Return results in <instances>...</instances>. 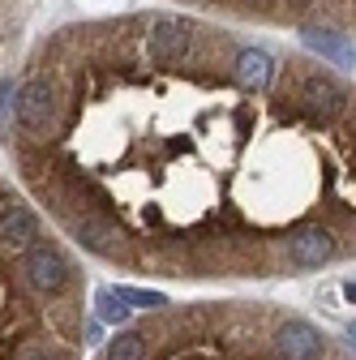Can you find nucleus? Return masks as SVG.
Wrapping results in <instances>:
<instances>
[{"label":"nucleus","instance_id":"4","mask_svg":"<svg viewBox=\"0 0 356 360\" xmlns=\"http://www.w3.org/2000/svg\"><path fill=\"white\" fill-rule=\"evenodd\" d=\"M193 52V26L181 18H155L146 26V56L163 69H181Z\"/></svg>","mask_w":356,"mask_h":360},{"label":"nucleus","instance_id":"8","mask_svg":"<svg viewBox=\"0 0 356 360\" xmlns=\"http://www.w3.org/2000/svg\"><path fill=\"white\" fill-rule=\"evenodd\" d=\"M275 347L284 352V360H322V335L296 318L275 330Z\"/></svg>","mask_w":356,"mask_h":360},{"label":"nucleus","instance_id":"10","mask_svg":"<svg viewBox=\"0 0 356 360\" xmlns=\"http://www.w3.org/2000/svg\"><path fill=\"white\" fill-rule=\"evenodd\" d=\"M108 360H146V335L142 330H120L108 343Z\"/></svg>","mask_w":356,"mask_h":360},{"label":"nucleus","instance_id":"14","mask_svg":"<svg viewBox=\"0 0 356 360\" xmlns=\"http://www.w3.org/2000/svg\"><path fill=\"white\" fill-rule=\"evenodd\" d=\"M343 296H348V300L356 304V283H343Z\"/></svg>","mask_w":356,"mask_h":360},{"label":"nucleus","instance_id":"3","mask_svg":"<svg viewBox=\"0 0 356 360\" xmlns=\"http://www.w3.org/2000/svg\"><path fill=\"white\" fill-rule=\"evenodd\" d=\"M18 270H22V279H26L39 296H56V292H65V283H69V257H65L56 245H48V240L30 245V249L18 257Z\"/></svg>","mask_w":356,"mask_h":360},{"label":"nucleus","instance_id":"12","mask_svg":"<svg viewBox=\"0 0 356 360\" xmlns=\"http://www.w3.org/2000/svg\"><path fill=\"white\" fill-rule=\"evenodd\" d=\"M125 304H133V309H163L167 304V296H159V292H142V288H112Z\"/></svg>","mask_w":356,"mask_h":360},{"label":"nucleus","instance_id":"6","mask_svg":"<svg viewBox=\"0 0 356 360\" xmlns=\"http://www.w3.org/2000/svg\"><path fill=\"white\" fill-rule=\"evenodd\" d=\"M69 232H73V240H77V245H86V249L99 253V257H129V249H125V240H129V236L116 228L108 214H99V210L69 214Z\"/></svg>","mask_w":356,"mask_h":360},{"label":"nucleus","instance_id":"2","mask_svg":"<svg viewBox=\"0 0 356 360\" xmlns=\"http://www.w3.org/2000/svg\"><path fill=\"white\" fill-rule=\"evenodd\" d=\"M296 95H300V103L314 112L318 120H343V116H352V99H356L348 86H339L322 69H305L296 77Z\"/></svg>","mask_w":356,"mask_h":360},{"label":"nucleus","instance_id":"5","mask_svg":"<svg viewBox=\"0 0 356 360\" xmlns=\"http://www.w3.org/2000/svg\"><path fill=\"white\" fill-rule=\"evenodd\" d=\"M335 253H339V232L331 228V223L300 228V232H292V236L284 240V257H288V266H296V270H318V266H326Z\"/></svg>","mask_w":356,"mask_h":360},{"label":"nucleus","instance_id":"13","mask_svg":"<svg viewBox=\"0 0 356 360\" xmlns=\"http://www.w3.org/2000/svg\"><path fill=\"white\" fill-rule=\"evenodd\" d=\"M95 300H99V318H103V322H125V318H129V304H125L112 288H103Z\"/></svg>","mask_w":356,"mask_h":360},{"label":"nucleus","instance_id":"9","mask_svg":"<svg viewBox=\"0 0 356 360\" xmlns=\"http://www.w3.org/2000/svg\"><path fill=\"white\" fill-rule=\"evenodd\" d=\"M275 73H279V65L271 60V52H262V48H241L236 52V82L249 90V95L271 90L275 86Z\"/></svg>","mask_w":356,"mask_h":360},{"label":"nucleus","instance_id":"1","mask_svg":"<svg viewBox=\"0 0 356 360\" xmlns=\"http://www.w3.org/2000/svg\"><path fill=\"white\" fill-rule=\"evenodd\" d=\"M18 120L30 138H52V129L61 120V95L52 77H30L18 90Z\"/></svg>","mask_w":356,"mask_h":360},{"label":"nucleus","instance_id":"11","mask_svg":"<svg viewBox=\"0 0 356 360\" xmlns=\"http://www.w3.org/2000/svg\"><path fill=\"white\" fill-rule=\"evenodd\" d=\"M305 43H309V48H318L322 56H331V60H348V43H343V39H335V34L305 30Z\"/></svg>","mask_w":356,"mask_h":360},{"label":"nucleus","instance_id":"7","mask_svg":"<svg viewBox=\"0 0 356 360\" xmlns=\"http://www.w3.org/2000/svg\"><path fill=\"white\" fill-rule=\"evenodd\" d=\"M39 214L30 210V206H22V202H0V249L5 253H26L30 245H39Z\"/></svg>","mask_w":356,"mask_h":360}]
</instances>
